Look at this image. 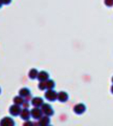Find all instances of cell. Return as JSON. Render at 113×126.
Listing matches in <instances>:
<instances>
[{"instance_id":"cell-16","label":"cell","mask_w":113,"mask_h":126,"mask_svg":"<svg viewBox=\"0 0 113 126\" xmlns=\"http://www.w3.org/2000/svg\"><path fill=\"white\" fill-rule=\"evenodd\" d=\"M38 88L40 89V90H46V81H41L40 82H39L38 84Z\"/></svg>"},{"instance_id":"cell-19","label":"cell","mask_w":113,"mask_h":126,"mask_svg":"<svg viewBox=\"0 0 113 126\" xmlns=\"http://www.w3.org/2000/svg\"><path fill=\"white\" fill-rule=\"evenodd\" d=\"M29 106H30V103H29V101H24V103H23V108H26V109H28Z\"/></svg>"},{"instance_id":"cell-18","label":"cell","mask_w":113,"mask_h":126,"mask_svg":"<svg viewBox=\"0 0 113 126\" xmlns=\"http://www.w3.org/2000/svg\"><path fill=\"white\" fill-rule=\"evenodd\" d=\"M12 0H2V3H3V4L4 5H9L11 3Z\"/></svg>"},{"instance_id":"cell-5","label":"cell","mask_w":113,"mask_h":126,"mask_svg":"<svg viewBox=\"0 0 113 126\" xmlns=\"http://www.w3.org/2000/svg\"><path fill=\"white\" fill-rule=\"evenodd\" d=\"M22 109L20 108V105H18V104H13L9 107V113L12 115V116H19L20 114V112H21Z\"/></svg>"},{"instance_id":"cell-12","label":"cell","mask_w":113,"mask_h":126,"mask_svg":"<svg viewBox=\"0 0 113 126\" xmlns=\"http://www.w3.org/2000/svg\"><path fill=\"white\" fill-rule=\"evenodd\" d=\"M37 79L39 81H47L49 79V73L46 72V71H41L38 73Z\"/></svg>"},{"instance_id":"cell-14","label":"cell","mask_w":113,"mask_h":126,"mask_svg":"<svg viewBox=\"0 0 113 126\" xmlns=\"http://www.w3.org/2000/svg\"><path fill=\"white\" fill-rule=\"evenodd\" d=\"M13 101H14V103H15V104L23 105V103H24V101H25V99H24L23 97L20 96V95H19V96L14 97V99H13Z\"/></svg>"},{"instance_id":"cell-10","label":"cell","mask_w":113,"mask_h":126,"mask_svg":"<svg viewBox=\"0 0 113 126\" xmlns=\"http://www.w3.org/2000/svg\"><path fill=\"white\" fill-rule=\"evenodd\" d=\"M51 120H50V117L46 116V115H44L39 119V122L37 125H41V126H48L50 125Z\"/></svg>"},{"instance_id":"cell-6","label":"cell","mask_w":113,"mask_h":126,"mask_svg":"<svg viewBox=\"0 0 113 126\" xmlns=\"http://www.w3.org/2000/svg\"><path fill=\"white\" fill-rule=\"evenodd\" d=\"M0 125L1 126H14L15 125L14 120L10 117H4L0 121Z\"/></svg>"},{"instance_id":"cell-17","label":"cell","mask_w":113,"mask_h":126,"mask_svg":"<svg viewBox=\"0 0 113 126\" xmlns=\"http://www.w3.org/2000/svg\"><path fill=\"white\" fill-rule=\"evenodd\" d=\"M105 4L108 7H112L113 5V0H105Z\"/></svg>"},{"instance_id":"cell-2","label":"cell","mask_w":113,"mask_h":126,"mask_svg":"<svg viewBox=\"0 0 113 126\" xmlns=\"http://www.w3.org/2000/svg\"><path fill=\"white\" fill-rule=\"evenodd\" d=\"M41 109H42V111L43 113V114L44 115H46V116H52L53 114H54V110H53L52 107L51 106L50 104H48V103H43L42 105V107H41Z\"/></svg>"},{"instance_id":"cell-4","label":"cell","mask_w":113,"mask_h":126,"mask_svg":"<svg viewBox=\"0 0 113 126\" xmlns=\"http://www.w3.org/2000/svg\"><path fill=\"white\" fill-rule=\"evenodd\" d=\"M30 113H31V117L34 119H40L43 116V113L42 111V109L38 107H34L33 109L30 110Z\"/></svg>"},{"instance_id":"cell-15","label":"cell","mask_w":113,"mask_h":126,"mask_svg":"<svg viewBox=\"0 0 113 126\" xmlns=\"http://www.w3.org/2000/svg\"><path fill=\"white\" fill-rule=\"evenodd\" d=\"M46 90L47 89H53L55 87V82L53 80L48 79L47 81H46Z\"/></svg>"},{"instance_id":"cell-1","label":"cell","mask_w":113,"mask_h":126,"mask_svg":"<svg viewBox=\"0 0 113 126\" xmlns=\"http://www.w3.org/2000/svg\"><path fill=\"white\" fill-rule=\"evenodd\" d=\"M45 97L49 102H54L57 99V93L53 89H47L45 93Z\"/></svg>"},{"instance_id":"cell-21","label":"cell","mask_w":113,"mask_h":126,"mask_svg":"<svg viewBox=\"0 0 113 126\" xmlns=\"http://www.w3.org/2000/svg\"><path fill=\"white\" fill-rule=\"evenodd\" d=\"M2 5H3V3H2V0H0V9H1Z\"/></svg>"},{"instance_id":"cell-7","label":"cell","mask_w":113,"mask_h":126,"mask_svg":"<svg viewBox=\"0 0 113 126\" xmlns=\"http://www.w3.org/2000/svg\"><path fill=\"white\" fill-rule=\"evenodd\" d=\"M20 116L23 120H29L30 118L31 117V113H30V111L28 109L24 108V109L21 110V112H20Z\"/></svg>"},{"instance_id":"cell-11","label":"cell","mask_w":113,"mask_h":126,"mask_svg":"<svg viewBox=\"0 0 113 126\" xmlns=\"http://www.w3.org/2000/svg\"><path fill=\"white\" fill-rule=\"evenodd\" d=\"M57 100L60 101L61 103H65L68 100V94L66 92L61 91L57 93Z\"/></svg>"},{"instance_id":"cell-20","label":"cell","mask_w":113,"mask_h":126,"mask_svg":"<svg viewBox=\"0 0 113 126\" xmlns=\"http://www.w3.org/2000/svg\"><path fill=\"white\" fill-rule=\"evenodd\" d=\"M23 125H24V126H27V125H33L34 124L32 123V122L29 121V120H25V123H24Z\"/></svg>"},{"instance_id":"cell-23","label":"cell","mask_w":113,"mask_h":126,"mask_svg":"<svg viewBox=\"0 0 113 126\" xmlns=\"http://www.w3.org/2000/svg\"><path fill=\"white\" fill-rule=\"evenodd\" d=\"M0 93H1V87H0Z\"/></svg>"},{"instance_id":"cell-8","label":"cell","mask_w":113,"mask_h":126,"mask_svg":"<svg viewBox=\"0 0 113 126\" xmlns=\"http://www.w3.org/2000/svg\"><path fill=\"white\" fill-rule=\"evenodd\" d=\"M44 103V100H43L42 97H32L31 99V104L32 106L34 107H42V105Z\"/></svg>"},{"instance_id":"cell-22","label":"cell","mask_w":113,"mask_h":126,"mask_svg":"<svg viewBox=\"0 0 113 126\" xmlns=\"http://www.w3.org/2000/svg\"><path fill=\"white\" fill-rule=\"evenodd\" d=\"M112 93H113V86L112 87Z\"/></svg>"},{"instance_id":"cell-13","label":"cell","mask_w":113,"mask_h":126,"mask_svg":"<svg viewBox=\"0 0 113 126\" xmlns=\"http://www.w3.org/2000/svg\"><path fill=\"white\" fill-rule=\"evenodd\" d=\"M38 73H39V72L37 71V69L32 68L31 70L29 72V78L31 79V80H35V79L37 78Z\"/></svg>"},{"instance_id":"cell-3","label":"cell","mask_w":113,"mask_h":126,"mask_svg":"<svg viewBox=\"0 0 113 126\" xmlns=\"http://www.w3.org/2000/svg\"><path fill=\"white\" fill-rule=\"evenodd\" d=\"M19 95H20L21 97H23L25 101H31L32 97H31V93L30 90L27 87H23L19 91Z\"/></svg>"},{"instance_id":"cell-9","label":"cell","mask_w":113,"mask_h":126,"mask_svg":"<svg viewBox=\"0 0 113 126\" xmlns=\"http://www.w3.org/2000/svg\"><path fill=\"white\" fill-rule=\"evenodd\" d=\"M85 110H86V107L83 103H79V104L75 105L74 108H73V111L77 114H82V113H85Z\"/></svg>"},{"instance_id":"cell-24","label":"cell","mask_w":113,"mask_h":126,"mask_svg":"<svg viewBox=\"0 0 113 126\" xmlns=\"http://www.w3.org/2000/svg\"><path fill=\"white\" fill-rule=\"evenodd\" d=\"M112 82H113V78H112Z\"/></svg>"}]
</instances>
